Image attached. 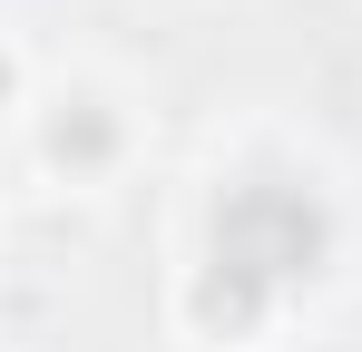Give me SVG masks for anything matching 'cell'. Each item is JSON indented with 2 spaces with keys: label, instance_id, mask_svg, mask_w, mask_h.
Segmentation results:
<instances>
[{
  "label": "cell",
  "instance_id": "cell-1",
  "mask_svg": "<svg viewBox=\"0 0 362 352\" xmlns=\"http://www.w3.org/2000/svg\"><path fill=\"white\" fill-rule=\"evenodd\" d=\"M313 264H323V206L303 186H284V176H255V186H235L216 206V264L196 284V313L235 333L274 293H294Z\"/></svg>",
  "mask_w": 362,
  "mask_h": 352
}]
</instances>
